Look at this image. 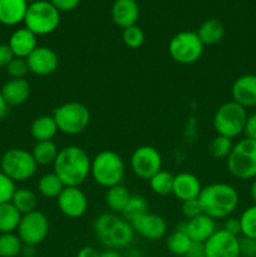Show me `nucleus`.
Instances as JSON below:
<instances>
[{"mask_svg":"<svg viewBox=\"0 0 256 257\" xmlns=\"http://www.w3.org/2000/svg\"><path fill=\"white\" fill-rule=\"evenodd\" d=\"M5 72L9 75L10 79H24L28 73H30L27 59L17 57L5 67Z\"/></svg>","mask_w":256,"mask_h":257,"instance_id":"nucleus-38","label":"nucleus"},{"mask_svg":"<svg viewBox=\"0 0 256 257\" xmlns=\"http://www.w3.org/2000/svg\"><path fill=\"white\" fill-rule=\"evenodd\" d=\"M57 205L60 212L69 218H79L87 212L88 197L80 187H64L57 197Z\"/></svg>","mask_w":256,"mask_h":257,"instance_id":"nucleus-14","label":"nucleus"},{"mask_svg":"<svg viewBox=\"0 0 256 257\" xmlns=\"http://www.w3.org/2000/svg\"><path fill=\"white\" fill-rule=\"evenodd\" d=\"M180 227L185 230L193 242L202 245L217 231L216 221L206 213H201L191 220H186V222L181 223Z\"/></svg>","mask_w":256,"mask_h":257,"instance_id":"nucleus-17","label":"nucleus"},{"mask_svg":"<svg viewBox=\"0 0 256 257\" xmlns=\"http://www.w3.org/2000/svg\"><path fill=\"white\" fill-rule=\"evenodd\" d=\"M202 185L197 176L190 172H181L173 178L172 195L181 202L196 200L200 196Z\"/></svg>","mask_w":256,"mask_h":257,"instance_id":"nucleus-19","label":"nucleus"},{"mask_svg":"<svg viewBox=\"0 0 256 257\" xmlns=\"http://www.w3.org/2000/svg\"><path fill=\"white\" fill-rule=\"evenodd\" d=\"M131 225L136 233L150 241L160 240L165 237L167 232V223L165 218L150 211L131 221Z\"/></svg>","mask_w":256,"mask_h":257,"instance_id":"nucleus-15","label":"nucleus"},{"mask_svg":"<svg viewBox=\"0 0 256 257\" xmlns=\"http://www.w3.org/2000/svg\"><path fill=\"white\" fill-rule=\"evenodd\" d=\"M243 135H245V137L248 138V140L256 141V112L247 115V120H246Z\"/></svg>","mask_w":256,"mask_h":257,"instance_id":"nucleus-44","label":"nucleus"},{"mask_svg":"<svg viewBox=\"0 0 256 257\" xmlns=\"http://www.w3.org/2000/svg\"><path fill=\"white\" fill-rule=\"evenodd\" d=\"M52 115L57 123L58 131L68 136L84 132L90 122V112L87 105L74 100L58 105Z\"/></svg>","mask_w":256,"mask_h":257,"instance_id":"nucleus-8","label":"nucleus"},{"mask_svg":"<svg viewBox=\"0 0 256 257\" xmlns=\"http://www.w3.org/2000/svg\"><path fill=\"white\" fill-rule=\"evenodd\" d=\"M231 97L233 102L243 108L256 107V74H243L236 78L231 87Z\"/></svg>","mask_w":256,"mask_h":257,"instance_id":"nucleus-18","label":"nucleus"},{"mask_svg":"<svg viewBox=\"0 0 256 257\" xmlns=\"http://www.w3.org/2000/svg\"><path fill=\"white\" fill-rule=\"evenodd\" d=\"M23 242L15 232L0 233V257H17L22 253Z\"/></svg>","mask_w":256,"mask_h":257,"instance_id":"nucleus-33","label":"nucleus"},{"mask_svg":"<svg viewBox=\"0 0 256 257\" xmlns=\"http://www.w3.org/2000/svg\"><path fill=\"white\" fill-rule=\"evenodd\" d=\"M29 72L39 77L50 75L59 67V57L54 49L38 45L34 52L27 58Z\"/></svg>","mask_w":256,"mask_h":257,"instance_id":"nucleus-16","label":"nucleus"},{"mask_svg":"<svg viewBox=\"0 0 256 257\" xmlns=\"http://www.w3.org/2000/svg\"><path fill=\"white\" fill-rule=\"evenodd\" d=\"M201 213L203 212L198 198L182 202V215L185 216L186 220H191V218L196 217V216L201 215Z\"/></svg>","mask_w":256,"mask_h":257,"instance_id":"nucleus-41","label":"nucleus"},{"mask_svg":"<svg viewBox=\"0 0 256 257\" xmlns=\"http://www.w3.org/2000/svg\"><path fill=\"white\" fill-rule=\"evenodd\" d=\"M93 232L100 245L110 250H120L135 240V230L130 221L112 212L100 213L93 221Z\"/></svg>","mask_w":256,"mask_h":257,"instance_id":"nucleus-3","label":"nucleus"},{"mask_svg":"<svg viewBox=\"0 0 256 257\" xmlns=\"http://www.w3.org/2000/svg\"><path fill=\"white\" fill-rule=\"evenodd\" d=\"M14 58V54H13L8 43H2L0 44V68L7 67Z\"/></svg>","mask_w":256,"mask_h":257,"instance_id":"nucleus-45","label":"nucleus"},{"mask_svg":"<svg viewBox=\"0 0 256 257\" xmlns=\"http://www.w3.org/2000/svg\"><path fill=\"white\" fill-rule=\"evenodd\" d=\"M8 45L14 57L27 59L38 47V37L25 27L19 28L12 33Z\"/></svg>","mask_w":256,"mask_h":257,"instance_id":"nucleus-21","label":"nucleus"},{"mask_svg":"<svg viewBox=\"0 0 256 257\" xmlns=\"http://www.w3.org/2000/svg\"><path fill=\"white\" fill-rule=\"evenodd\" d=\"M241 257H256V238L241 236L238 238Z\"/></svg>","mask_w":256,"mask_h":257,"instance_id":"nucleus-40","label":"nucleus"},{"mask_svg":"<svg viewBox=\"0 0 256 257\" xmlns=\"http://www.w3.org/2000/svg\"><path fill=\"white\" fill-rule=\"evenodd\" d=\"M130 165L136 177L148 181L162 170V156L153 146H140L133 151Z\"/></svg>","mask_w":256,"mask_h":257,"instance_id":"nucleus-12","label":"nucleus"},{"mask_svg":"<svg viewBox=\"0 0 256 257\" xmlns=\"http://www.w3.org/2000/svg\"><path fill=\"white\" fill-rule=\"evenodd\" d=\"M77 257H100V252L93 246H84L78 251Z\"/></svg>","mask_w":256,"mask_h":257,"instance_id":"nucleus-46","label":"nucleus"},{"mask_svg":"<svg viewBox=\"0 0 256 257\" xmlns=\"http://www.w3.org/2000/svg\"><path fill=\"white\" fill-rule=\"evenodd\" d=\"M112 20L118 28L125 29L137 24L140 5L136 0H114L110 9Z\"/></svg>","mask_w":256,"mask_h":257,"instance_id":"nucleus-20","label":"nucleus"},{"mask_svg":"<svg viewBox=\"0 0 256 257\" xmlns=\"http://www.w3.org/2000/svg\"><path fill=\"white\" fill-rule=\"evenodd\" d=\"M205 45L192 30H183L172 37L168 43V53L178 64L188 65L198 62L203 54Z\"/></svg>","mask_w":256,"mask_h":257,"instance_id":"nucleus-10","label":"nucleus"},{"mask_svg":"<svg viewBox=\"0 0 256 257\" xmlns=\"http://www.w3.org/2000/svg\"><path fill=\"white\" fill-rule=\"evenodd\" d=\"M122 40L125 47L131 48V49H138L145 43V33H143L142 28L138 27L137 24L132 25V27L123 29Z\"/></svg>","mask_w":256,"mask_h":257,"instance_id":"nucleus-37","label":"nucleus"},{"mask_svg":"<svg viewBox=\"0 0 256 257\" xmlns=\"http://www.w3.org/2000/svg\"><path fill=\"white\" fill-rule=\"evenodd\" d=\"M53 7L57 10L62 12H72L79 7L82 0H49Z\"/></svg>","mask_w":256,"mask_h":257,"instance_id":"nucleus-42","label":"nucleus"},{"mask_svg":"<svg viewBox=\"0 0 256 257\" xmlns=\"http://www.w3.org/2000/svg\"><path fill=\"white\" fill-rule=\"evenodd\" d=\"M183 257H205V248H203V245L202 243L193 242L192 247L190 248V251H188Z\"/></svg>","mask_w":256,"mask_h":257,"instance_id":"nucleus-47","label":"nucleus"},{"mask_svg":"<svg viewBox=\"0 0 256 257\" xmlns=\"http://www.w3.org/2000/svg\"><path fill=\"white\" fill-rule=\"evenodd\" d=\"M27 2H29V0H27Z\"/></svg>","mask_w":256,"mask_h":257,"instance_id":"nucleus-52","label":"nucleus"},{"mask_svg":"<svg viewBox=\"0 0 256 257\" xmlns=\"http://www.w3.org/2000/svg\"><path fill=\"white\" fill-rule=\"evenodd\" d=\"M58 153H59V148L55 145L54 141L35 142L32 151V155L38 166L54 165L55 160L58 157Z\"/></svg>","mask_w":256,"mask_h":257,"instance_id":"nucleus-29","label":"nucleus"},{"mask_svg":"<svg viewBox=\"0 0 256 257\" xmlns=\"http://www.w3.org/2000/svg\"><path fill=\"white\" fill-rule=\"evenodd\" d=\"M37 170L38 165L32 152L24 148H10L0 158V171L15 183L30 180Z\"/></svg>","mask_w":256,"mask_h":257,"instance_id":"nucleus-9","label":"nucleus"},{"mask_svg":"<svg viewBox=\"0 0 256 257\" xmlns=\"http://www.w3.org/2000/svg\"><path fill=\"white\" fill-rule=\"evenodd\" d=\"M49 233V220L42 211H33L22 216L17 235L23 245L37 246L47 238Z\"/></svg>","mask_w":256,"mask_h":257,"instance_id":"nucleus-11","label":"nucleus"},{"mask_svg":"<svg viewBox=\"0 0 256 257\" xmlns=\"http://www.w3.org/2000/svg\"><path fill=\"white\" fill-rule=\"evenodd\" d=\"M59 132L53 115H39L30 124V135L35 142L42 141H53V138Z\"/></svg>","mask_w":256,"mask_h":257,"instance_id":"nucleus-24","label":"nucleus"},{"mask_svg":"<svg viewBox=\"0 0 256 257\" xmlns=\"http://www.w3.org/2000/svg\"><path fill=\"white\" fill-rule=\"evenodd\" d=\"M8 112H9V105L7 104V102H5L4 98H3L2 92H0V122L7 117Z\"/></svg>","mask_w":256,"mask_h":257,"instance_id":"nucleus-48","label":"nucleus"},{"mask_svg":"<svg viewBox=\"0 0 256 257\" xmlns=\"http://www.w3.org/2000/svg\"><path fill=\"white\" fill-rule=\"evenodd\" d=\"M28 5L27 0H0V24L14 27L24 22Z\"/></svg>","mask_w":256,"mask_h":257,"instance_id":"nucleus-23","label":"nucleus"},{"mask_svg":"<svg viewBox=\"0 0 256 257\" xmlns=\"http://www.w3.org/2000/svg\"><path fill=\"white\" fill-rule=\"evenodd\" d=\"M231 176L241 181L256 178V141L242 138L233 145L226 160Z\"/></svg>","mask_w":256,"mask_h":257,"instance_id":"nucleus-6","label":"nucleus"},{"mask_svg":"<svg viewBox=\"0 0 256 257\" xmlns=\"http://www.w3.org/2000/svg\"><path fill=\"white\" fill-rule=\"evenodd\" d=\"M205 257H241L238 237L226 232L223 228L217 230L205 243Z\"/></svg>","mask_w":256,"mask_h":257,"instance_id":"nucleus-13","label":"nucleus"},{"mask_svg":"<svg viewBox=\"0 0 256 257\" xmlns=\"http://www.w3.org/2000/svg\"><path fill=\"white\" fill-rule=\"evenodd\" d=\"M92 158L79 146H67L59 150L53 165V172L60 178L65 187H80L90 176Z\"/></svg>","mask_w":256,"mask_h":257,"instance_id":"nucleus-1","label":"nucleus"},{"mask_svg":"<svg viewBox=\"0 0 256 257\" xmlns=\"http://www.w3.org/2000/svg\"><path fill=\"white\" fill-rule=\"evenodd\" d=\"M193 241L191 240L190 236L185 232V230L177 226L175 231L170 233L166 238V246H167V250L171 253L176 256H185L186 253L190 251V248L192 247Z\"/></svg>","mask_w":256,"mask_h":257,"instance_id":"nucleus-27","label":"nucleus"},{"mask_svg":"<svg viewBox=\"0 0 256 257\" xmlns=\"http://www.w3.org/2000/svg\"><path fill=\"white\" fill-rule=\"evenodd\" d=\"M196 33L203 45H215L222 40L223 35H225V27L221 20L216 19V18H210L201 23Z\"/></svg>","mask_w":256,"mask_h":257,"instance_id":"nucleus-26","label":"nucleus"},{"mask_svg":"<svg viewBox=\"0 0 256 257\" xmlns=\"http://www.w3.org/2000/svg\"><path fill=\"white\" fill-rule=\"evenodd\" d=\"M100 257H123L118 252V250H110V248H107L105 251L100 252Z\"/></svg>","mask_w":256,"mask_h":257,"instance_id":"nucleus-50","label":"nucleus"},{"mask_svg":"<svg viewBox=\"0 0 256 257\" xmlns=\"http://www.w3.org/2000/svg\"><path fill=\"white\" fill-rule=\"evenodd\" d=\"M241 236L256 238V205L245 208L241 213Z\"/></svg>","mask_w":256,"mask_h":257,"instance_id":"nucleus-36","label":"nucleus"},{"mask_svg":"<svg viewBox=\"0 0 256 257\" xmlns=\"http://www.w3.org/2000/svg\"><path fill=\"white\" fill-rule=\"evenodd\" d=\"M250 197H251V200H252L253 205H256V178L255 180H252V182H251Z\"/></svg>","mask_w":256,"mask_h":257,"instance_id":"nucleus-51","label":"nucleus"},{"mask_svg":"<svg viewBox=\"0 0 256 257\" xmlns=\"http://www.w3.org/2000/svg\"><path fill=\"white\" fill-rule=\"evenodd\" d=\"M148 212V202L143 196L141 195H132L130 201H128L127 206L123 210L122 217H124L127 221L135 220L138 216L143 215V213Z\"/></svg>","mask_w":256,"mask_h":257,"instance_id":"nucleus-35","label":"nucleus"},{"mask_svg":"<svg viewBox=\"0 0 256 257\" xmlns=\"http://www.w3.org/2000/svg\"><path fill=\"white\" fill-rule=\"evenodd\" d=\"M64 183L60 181V178L54 172H48L40 176L38 180L37 190L40 196L45 198H57L64 190Z\"/></svg>","mask_w":256,"mask_h":257,"instance_id":"nucleus-30","label":"nucleus"},{"mask_svg":"<svg viewBox=\"0 0 256 257\" xmlns=\"http://www.w3.org/2000/svg\"><path fill=\"white\" fill-rule=\"evenodd\" d=\"M23 23L37 37L49 35L59 27L60 12L53 7L49 0H34L28 5Z\"/></svg>","mask_w":256,"mask_h":257,"instance_id":"nucleus-5","label":"nucleus"},{"mask_svg":"<svg viewBox=\"0 0 256 257\" xmlns=\"http://www.w3.org/2000/svg\"><path fill=\"white\" fill-rule=\"evenodd\" d=\"M10 202L22 215L37 211L38 205H39L38 195L29 188H17Z\"/></svg>","mask_w":256,"mask_h":257,"instance_id":"nucleus-28","label":"nucleus"},{"mask_svg":"<svg viewBox=\"0 0 256 257\" xmlns=\"http://www.w3.org/2000/svg\"><path fill=\"white\" fill-rule=\"evenodd\" d=\"M198 201L203 213L215 221L225 220L236 211L240 203V195L230 183L215 182L203 186Z\"/></svg>","mask_w":256,"mask_h":257,"instance_id":"nucleus-2","label":"nucleus"},{"mask_svg":"<svg viewBox=\"0 0 256 257\" xmlns=\"http://www.w3.org/2000/svg\"><path fill=\"white\" fill-rule=\"evenodd\" d=\"M24 257H34L35 255V246H29V245H24L23 246L22 253Z\"/></svg>","mask_w":256,"mask_h":257,"instance_id":"nucleus-49","label":"nucleus"},{"mask_svg":"<svg viewBox=\"0 0 256 257\" xmlns=\"http://www.w3.org/2000/svg\"><path fill=\"white\" fill-rule=\"evenodd\" d=\"M124 175V161L114 151L103 150L92 158L90 176L97 185L104 188L120 185Z\"/></svg>","mask_w":256,"mask_h":257,"instance_id":"nucleus-4","label":"nucleus"},{"mask_svg":"<svg viewBox=\"0 0 256 257\" xmlns=\"http://www.w3.org/2000/svg\"><path fill=\"white\" fill-rule=\"evenodd\" d=\"M17 186L13 180H10L5 173L0 171V205L10 202L14 195Z\"/></svg>","mask_w":256,"mask_h":257,"instance_id":"nucleus-39","label":"nucleus"},{"mask_svg":"<svg viewBox=\"0 0 256 257\" xmlns=\"http://www.w3.org/2000/svg\"><path fill=\"white\" fill-rule=\"evenodd\" d=\"M247 109L233 100L221 104L213 114V130L216 135L223 136L230 140L242 135L247 120Z\"/></svg>","mask_w":256,"mask_h":257,"instance_id":"nucleus-7","label":"nucleus"},{"mask_svg":"<svg viewBox=\"0 0 256 257\" xmlns=\"http://www.w3.org/2000/svg\"><path fill=\"white\" fill-rule=\"evenodd\" d=\"M222 228L226 231V232L231 233V235H233V236H237V237H238V235H241L240 218L232 217V216L225 218V221H223V227Z\"/></svg>","mask_w":256,"mask_h":257,"instance_id":"nucleus-43","label":"nucleus"},{"mask_svg":"<svg viewBox=\"0 0 256 257\" xmlns=\"http://www.w3.org/2000/svg\"><path fill=\"white\" fill-rule=\"evenodd\" d=\"M22 213L14 207L12 202L0 205V233L15 232L18 230Z\"/></svg>","mask_w":256,"mask_h":257,"instance_id":"nucleus-31","label":"nucleus"},{"mask_svg":"<svg viewBox=\"0 0 256 257\" xmlns=\"http://www.w3.org/2000/svg\"><path fill=\"white\" fill-rule=\"evenodd\" d=\"M233 141L223 136L216 135L208 145V153L215 160H227L233 148Z\"/></svg>","mask_w":256,"mask_h":257,"instance_id":"nucleus-34","label":"nucleus"},{"mask_svg":"<svg viewBox=\"0 0 256 257\" xmlns=\"http://www.w3.org/2000/svg\"><path fill=\"white\" fill-rule=\"evenodd\" d=\"M3 98L9 107L22 105L29 99L32 87L27 79H9L3 84L2 89Z\"/></svg>","mask_w":256,"mask_h":257,"instance_id":"nucleus-22","label":"nucleus"},{"mask_svg":"<svg viewBox=\"0 0 256 257\" xmlns=\"http://www.w3.org/2000/svg\"><path fill=\"white\" fill-rule=\"evenodd\" d=\"M131 196H132V193L130 192V190L123 183L107 188L104 201L109 212L115 213V215H122Z\"/></svg>","mask_w":256,"mask_h":257,"instance_id":"nucleus-25","label":"nucleus"},{"mask_svg":"<svg viewBox=\"0 0 256 257\" xmlns=\"http://www.w3.org/2000/svg\"><path fill=\"white\" fill-rule=\"evenodd\" d=\"M173 178H175V176L172 173L168 172V171L161 170L160 172L152 176L148 180V182H150V187L153 193L158 196H167L172 193Z\"/></svg>","mask_w":256,"mask_h":257,"instance_id":"nucleus-32","label":"nucleus"}]
</instances>
